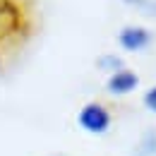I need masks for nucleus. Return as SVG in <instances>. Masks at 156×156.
<instances>
[{"label":"nucleus","instance_id":"f257e3e1","mask_svg":"<svg viewBox=\"0 0 156 156\" xmlns=\"http://www.w3.org/2000/svg\"><path fill=\"white\" fill-rule=\"evenodd\" d=\"M77 125L79 130H84L87 135H106L113 125V115L111 111L101 103V101H89L79 108L77 113Z\"/></svg>","mask_w":156,"mask_h":156},{"label":"nucleus","instance_id":"f03ea898","mask_svg":"<svg viewBox=\"0 0 156 156\" xmlns=\"http://www.w3.org/2000/svg\"><path fill=\"white\" fill-rule=\"evenodd\" d=\"M151 41H154V34L142 24H127L118 31V46L125 53H139V51L149 48Z\"/></svg>","mask_w":156,"mask_h":156},{"label":"nucleus","instance_id":"7ed1b4c3","mask_svg":"<svg viewBox=\"0 0 156 156\" xmlns=\"http://www.w3.org/2000/svg\"><path fill=\"white\" fill-rule=\"evenodd\" d=\"M137 87H139V75L130 67H122L113 75H108V79H106V91L111 96H127V94L137 91Z\"/></svg>","mask_w":156,"mask_h":156},{"label":"nucleus","instance_id":"20e7f679","mask_svg":"<svg viewBox=\"0 0 156 156\" xmlns=\"http://www.w3.org/2000/svg\"><path fill=\"white\" fill-rule=\"evenodd\" d=\"M96 67L103 70V72H108V75H113V72H118V70L125 67V62H122V58H120L118 53H103V55L96 58Z\"/></svg>","mask_w":156,"mask_h":156},{"label":"nucleus","instance_id":"39448f33","mask_svg":"<svg viewBox=\"0 0 156 156\" xmlns=\"http://www.w3.org/2000/svg\"><path fill=\"white\" fill-rule=\"evenodd\" d=\"M154 154H156V135H154V132H149V135L139 142L137 156H154Z\"/></svg>","mask_w":156,"mask_h":156},{"label":"nucleus","instance_id":"423d86ee","mask_svg":"<svg viewBox=\"0 0 156 156\" xmlns=\"http://www.w3.org/2000/svg\"><path fill=\"white\" fill-rule=\"evenodd\" d=\"M144 108H147L149 113H154V115H156V84L151 87V89L144 91Z\"/></svg>","mask_w":156,"mask_h":156},{"label":"nucleus","instance_id":"0eeeda50","mask_svg":"<svg viewBox=\"0 0 156 156\" xmlns=\"http://www.w3.org/2000/svg\"><path fill=\"white\" fill-rule=\"evenodd\" d=\"M125 5H132V7H144V2L147 0H122Z\"/></svg>","mask_w":156,"mask_h":156},{"label":"nucleus","instance_id":"6e6552de","mask_svg":"<svg viewBox=\"0 0 156 156\" xmlns=\"http://www.w3.org/2000/svg\"><path fill=\"white\" fill-rule=\"evenodd\" d=\"M0 72H2V51H0Z\"/></svg>","mask_w":156,"mask_h":156},{"label":"nucleus","instance_id":"1a4fd4ad","mask_svg":"<svg viewBox=\"0 0 156 156\" xmlns=\"http://www.w3.org/2000/svg\"><path fill=\"white\" fill-rule=\"evenodd\" d=\"M48 156H65V154H48Z\"/></svg>","mask_w":156,"mask_h":156}]
</instances>
